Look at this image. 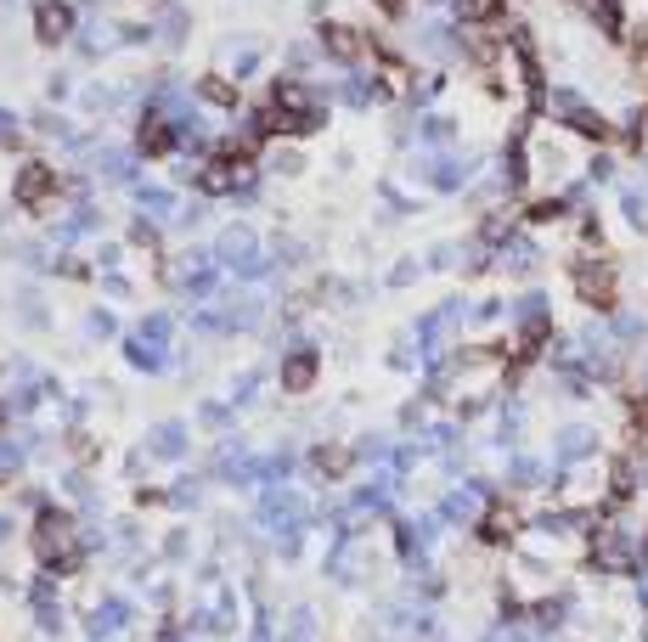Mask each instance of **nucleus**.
I'll return each instance as SVG.
<instances>
[{
    "instance_id": "nucleus-1",
    "label": "nucleus",
    "mask_w": 648,
    "mask_h": 642,
    "mask_svg": "<svg viewBox=\"0 0 648 642\" xmlns=\"http://www.w3.org/2000/svg\"><path fill=\"white\" fill-rule=\"evenodd\" d=\"M620 283H626V270H620V259L615 254H576L570 259V288H576V299H581V310H592V316H615V310H626L620 305Z\"/></svg>"
},
{
    "instance_id": "nucleus-2",
    "label": "nucleus",
    "mask_w": 648,
    "mask_h": 642,
    "mask_svg": "<svg viewBox=\"0 0 648 642\" xmlns=\"http://www.w3.org/2000/svg\"><path fill=\"white\" fill-rule=\"evenodd\" d=\"M603 456V439L592 423H564L559 434H552V451H547V463L552 468H587Z\"/></svg>"
},
{
    "instance_id": "nucleus-3",
    "label": "nucleus",
    "mask_w": 648,
    "mask_h": 642,
    "mask_svg": "<svg viewBox=\"0 0 648 642\" xmlns=\"http://www.w3.org/2000/svg\"><path fill=\"white\" fill-rule=\"evenodd\" d=\"M615 209H620V220L637 237H648V180H620V187H615Z\"/></svg>"
},
{
    "instance_id": "nucleus-4",
    "label": "nucleus",
    "mask_w": 648,
    "mask_h": 642,
    "mask_svg": "<svg viewBox=\"0 0 648 642\" xmlns=\"http://www.w3.org/2000/svg\"><path fill=\"white\" fill-rule=\"evenodd\" d=\"M311 378H316V349H294V355H288L283 384H288L294 395H305V389H311Z\"/></svg>"
}]
</instances>
